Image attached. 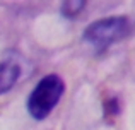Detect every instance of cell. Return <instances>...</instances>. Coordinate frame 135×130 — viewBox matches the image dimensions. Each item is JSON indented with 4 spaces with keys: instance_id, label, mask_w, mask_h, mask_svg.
Wrapping results in <instances>:
<instances>
[{
    "instance_id": "277c9868",
    "label": "cell",
    "mask_w": 135,
    "mask_h": 130,
    "mask_svg": "<svg viewBox=\"0 0 135 130\" xmlns=\"http://www.w3.org/2000/svg\"><path fill=\"white\" fill-rule=\"evenodd\" d=\"M84 5H86V2H65L62 3V12L67 17H75L77 14H80Z\"/></svg>"
},
{
    "instance_id": "3957f363",
    "label": "cell",
    "mask_w": 135,
    "mask_h": 130,
    "mask_svg": "<svg viewBox=\"0 0 135 130\" xmlns=\"http://www.w3.org/2000/svg\"><path fill=\"white\" fill-rule=\"evenodd\" d=\"M21 74H22V65L21 60L14 53H7L0 60V94H5L17 84Z\"/></svg>"
},
{
    "instance_id": "7a4b0ae2",
    "label": "cell",
    "mask_w": 135,
    "mask_h": 130,
    "mask_svg": "<svg viewBox=\"0 0 135 130\" xmlns=\"http://www.w3.org/2000/svg\"><path fill=\"white\" fill-rule=\"evenodd\" d=\"M65 93V82L58 74H48L31 91L27 99V111L36 120H45L58 104Z\"/></svg>"
},
{
    "instance_id": "6da1fadb",
    "label": "cell",
    "mask_w": 135,
    "mask_h": 130,
    "mask_svg": "<svg viewBox=\"0 0 135 130\" xmlns=\"http://www.w3.org/2000/svg\"><path fill=\"white\" fill-rule=\"evenodd\" d=\"M130 29H132V21L127 16H111L89 24L82 38L91 48L101 53V51H106L111 45H115L116 41L128 36Z\"/></svg>"
}]
</instances>
